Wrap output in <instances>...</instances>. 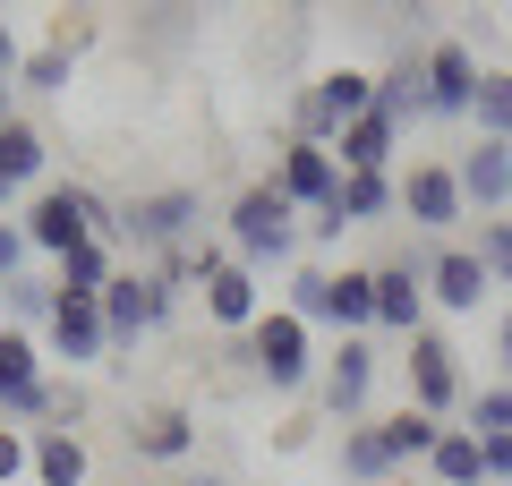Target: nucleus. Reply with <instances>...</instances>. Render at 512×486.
<instances>
[{
  "mask_svg": "<svg viewBox=\"0 0 512 486\" xmlns=\"http://www.w3.org/2000/svg\"><path fill=\"white\" fill-rule=\"evenodd\" d=\"M376 111H384L393 128L427 120V52H410V43H402V60H393V69L376 77Z\"/></svg>",
  "mask_w": 512,
  "mask_h": 486,
  "instance_id": "obj_17",
  "label": "nucleus"
},
{
  "mask_svg": "<svg viewBox=\"0 0 512 486\" xmlns=\"http://www.w3.org/2000/svg\"><path fill=\"white\" fill-rule=\"evenodd\" d=\"M69 77H77V52H69V43H43V52H26L18 86L26 94H69Z\"/></svg>",
  "mask_w": 512,
  "mask_h": 486,
  "instance_id": "obj_31",
  "label": "nucleus"
},
{
  "mask_svg": "<svg viewBox=\"0 0 512 486\" xmlns=\"http://www.w3.org/2000/svg\"><path fill=\"white\" fill-rule=\"evenodd\" d=\"M35 486H86V444H77V427H35Z\"/></svg>",
  "mask_w": 512,
  "mask_h": 486,
  "instance_id": "obj_23",
  "label": "nucleus"
},
{
  "mask_svg": "<svg viewBox=\"0 0 512 486\" xmlns=\"http://www.w3.org/2000/svg\"><path fill=\"white\" fill-rule=\"evenodd\" d=\"M26 256H35L26 222H9V214H0V282H18V273H26Z\"/></svg>",
  "mask_w": 512,
  "mask_h": 486,
  "instance_id": "obj_34",
  "label": "nucleus"
},
{
  "mask_svg": "<svg viewBox=\"0 0 512 486\" xmlns=\"http://www.w3.org/2000/svg\"><path fill=\"white\" fill-rule=\"evenodd\" d=\"M478 60H470V43H427V120H470V103H478Z\"/></svg>",
  "mask_w": 512,
  "mask_h": 486,
  "instance_id": "obj_12",
  "label": "nucleus"
},
{
  "mask_svg": "<svg viewBox=\"0 0 512 486\" xmlns=\"http://www.w3.org/2000/svg\"><path fill=\"white\" fill-rule=\"evenodd\" d=\"M487 265H478V248H436L427 256V307H444V316H478V299H487Z\"/></svg>",
  "mask_w": 512,
  "mask_h": 486,
  "instance_id": "obj_14",
  "label": "nucleus"
},
{
  "mask_svg": "<svg viewBox=\"0 0 512 486\" xmlns=\"http://www.w3.org/2000/svg\"><path fill=\"white\" fill-rule=\"evenodd\" d=\"M376 342L367 333H342V342L325 350V418L333 427H359L367 418V393H376Z\"/></svg>",
  "mask_w": 512,
  "mask_h": 486,
  "instance_id": "obj_8",
  "label": "nucleus"
},
{
  "mask_svg": "<svg viewBox=\"0 0 512 486\" xmlns=\"http://www.w3.org/2000/svg\"><path fill=\"white\" fill-rule=\"evenodd\" d=\"M342 214L350 222H393L402 214V180L393 171H342Z\"/></svg>",
  "mask_w": 512,
  "mask_h": 486,
  "instance_id": "obj_24",
  "label": "nucleus"
},
{
  "mask_svg": "<svg viewBox=\"0 0 512 486\" xmlns=\"http://www.w3.org/2000/svg\"><path fill=\"white\" fill-rule=\"evenodd\" d=\"M470 435H512V384L470 393Z\"/></svg>",
  "mask_w": 512,
  "mask_h": 486,
  "instance_id": "obj_33",
  "label": "nucleus"
},
{
  "mask_svg": "<svg viewBox=\"0 0 512 486\" xmlns=\"http://www.w3.org/2000/svg\"><path fill=\"white\" fill-rule=\"evenodd\" d=\"M248 367H256V384L299 393V384H316V333L291 316V307H265V316L248 324Z\"/></svg>",
  "mask_w": 512,
  "mask_h": 486,
  "instance_id": "obj_3",
  "label": "nucleus"
},
{
  "mask_svg": "<svg viewBox=\"0 0 512 486\" xmlns=\"http://www.w3.org/2000/svg\"><path fill=\"white\" fill-rule=\"evenodd\" d=\"M393 154H402V128L384 120V111H367V120H350L333 137V162L342 171H393Z\"/></svg>",
  "mask_w": 512,
  "mask_h": 486,
  "instance_id": "obj_18",
  "label": "nucleus"
},
{
  "mask_svg": "<svg viewBox=\"0 0 512 486\" xmlns=\"http://www.w3.org/2000/svg\"><path fill=\"white\" fill-rule=\"evenodd\" d=\"M470 248H478V265H487V282H495V290H512V214H487Z\"/></svg>",
  "mask_w": 512,
  "mask_h": 486,
  "instance_id": "obj_32",
  "label": "nucleus"
},
{
  "mask_svg": "<svg viewBox=\"0 0 512 486\" xmlns=\"http://www.w3.org/2000/svg\"><path fill=\"white\" fill-rule=\"evenodd\" d=\"M205 316H214L222 333H248V324L265 316V290H256V273L239 265V256L222 273H205Z\"/></svg>",
  "mask_w": 512,
  "mask_h": 486,
  "instance_id": "obj_16",
  "label": "nucleus"
},
{
  "mask_svg": "<svg viewBox=\"0 0 512 486\" xmlns=\"http://www.w3.org/2000/svg\"><path fill=\"white\" fill-rule=\"evenodd\" d=\"M0 307H9V324H18V333H43V324H52V307H60V290L35 282V273H18V282H0Z\"/></svg>",
  "mask_w": 512,
  "mask_h": 486,
  "instance_id": "obj_29",
  "label": "nucleus"
},
{
  "mask_svg": "<svg viewBox=\"0 0 512 486\" xmlns=\"http://www.w3.org/2000/svg\"><path fill=\"white\" fill-rule=\"evenodd\" d=\"M26 469H35V435L0 427V486H9V478H26Z\"/></svg>",
  "mask_w": 512,
  "mask_h": 486,
  "instance_id": "obj_36",
  "label": "nucleus"
},
{
  "mask_svg": "<svg viewBox=\"0 0 512 486\" xmlns=\"http://www.w3.org/2000/svg\"><path fill=\"white\" fill-rule=\"evenodd\" d=\"M111 273H120L111 239H86V248H69V256L52 265V290H60V299H103V290H111Z\"/></svg>",
  "mask_w": 512,
  "mask_h": 486,
  "instance_id": "obj_20",
  "label": "nucleus"
},
{
  "mask_svg": "<svg viewBox=\"0 0 512 486\" xmlns=\"http://www.w3.org/2000/svg\"><path fill=\"white\" fill-rule=\"evenodd\" d=\"M470 128H478V137H504V145H512V69H487V77H478Z\"/></svg>",
  "mask_w": 512,
  "mask_h": 486,
  "instance_id": "obj_30",
  "label": "nucleus"
},
{
  "mask_svg": "<svg viewBox=\"0 0 512 486\" xmlns=\"http://www.w3.org/2000/svg\"><path fill=\"white\" fill-rule=\"evenodd\" d=\"M427 256L436 248H410L393 265H376V333H427Z\"/></svg>",
  "mask_w": 512,
  "mask_h": 486,
  "instance_id": "obj_9",
  "label": "nucleus"
},
{
  "mask_svg": "<svg viewBox=\"0 0 512 486\" xmlns=\"http://www.w3.org/2000/svg\"><path fill=\"white\" fill-rule=\"evenodd\" d=\"M367 111H376V77H367V69H325V77L291 103V137L333 145L350 120H367Z\"/></svg>",
  "mask_w": 512,
  "mask_h": 486,
  "instance_id": "obj_4",
  "label": "nucleus"
},
{
  "mask_svg": "<svg viewBox=\"0 0 512 486\" xmlns=\"http://www.w3.org/2000/svg\"><path fill=\"white\" fill-rule=\"evenodd\" d=\"M26 239H35V256H69V248H86V239H120V214H111L94 188H77V180H52V188H35V205H26Z\"/></svg>",
  "mask_w": 512,
  "mask_h": 486,
  "instance_id": "obj_2",
  "label": "nucleus"
},
{
  "mask_svg": "<svg viewBox=\"0 0 512 486\" xmlns=\"http://www.w3.org/2000/svg\"><path fill=\"white\" fill-rule=\"evenodd\" d=\"M495 367H504V384H512V307L495 316Z\"/></svg>",
  "mask_w": 512,
  "mask_h": 486,
  "instance_id": "obj_39",
  "label": "nucleus"
},
{
  "mask_svg": "<svg viewBox=\"0 0 512 486\" xmlns=\"http://www.w3.org/2000/svg\"><path fill=\"white\" fill-rule=\"evenodd\" d=\"M18 69H26V52H18V35L0 26V120H18V111H9V94H18Z\"/></svg>",
  "mask_w": 512,
  "mask_h": 486,
  "instance_id": "obj_37",
  "label": "nucleus"
},
{
  "mask_svg": "<svg viewBox=\"0 0 512 486\" xmlns=\"http://www.w3.org/2000/svg\"><path fill=\"white\" fill-rule=\"evenodd\" d=\"M222 239H231V256L248 273H274V265H291V256L308 248V214H299L274 180H256V188L231 197V231H222Z\"/></svg>",
  "mask_w": 512,
  "mask_h": 486,
  "instance_id": "obj_1",
  "label": "nucleus"
},
{
  "mask_svg": "<svg viewBox=\"0 0 512 486\" xmlns=\"http://www.w3.org/2000/svg\"><path fill=\"white\" fill-rule=\"evenodd\" d=\"M43 342H52V359H69V367H94V359H111L103 299H60V307H52V324H43Z\"/></svg>",
  "mask_w": 512,
  "mask_h": 486,
  "instance_id": "obj_15",
  "label": "nucleus"
},
{
  "mask_svg": "<svg viewBox=\"0 0 512 486\" xmlns=\"http://www.w3.org/2000/svg\"><path fill=\"white\" fill-rule=\"evenodd\" d=\"M128 452H137V461H188V452H197V418H188V410L128 418Z\"/></svg>",
  "mask_w": 512,
  "mask_h": 486,
  "instance_id": "obj_19",
  "label": "nucleus"
},
{
  "mask_svg": "<svg viewBox=\"0 0 512 486\" xmlns=\"http://www.w3.org/2000/svg\"><path fill=\"white\" fill-rule=\"evenodd\" d=\"M393 469H402V461H393V444H384V418H376V427H367V418L342 427V478L350 486H384Z\"/></svg>",
  "mask_w": 512,
  "mask_h": 486,
  "instance_id": "obj_22",
  "label": "nucleus"
},
{
  "mask_svg": "<svg viewBox=\"0 0 512 486\" xmlns=\"http://www.w3.org/2000/svg\"><path fill=\"white\" fill-rule=\"evenodd\" d=\"M478 461H487V478H512V435H478Z\"/></svg>",
  "mask_w": 512,
  "mask_h": 486,
  "instance_id": "obj_38",
  "label": "nucleus"
},
{
  "mask_svg": "<svg viewBox=\"0 0 512 486\" xmlns=\"http://www.w3.org/2000/svg\"><path fill=\"white\" fill-rule=\"evenodd\" d=\"M384 444H393V461H427V452L444 444V418H427V410H410V401H402V410L384 418Z\"/></svg>",
  "mask_w": 512,
  "mask_h": 486,
  "instance_id": "obj_28",
  "label": "nucleus"
},
{
  "mask_svg": "<svg viewBox=\"0 0 512 486\" xmlns=\"http://www.w3.org/2000/svg\"><path fill=\"white\" fill-rule=\"evenodd\" d=\"M402 376H410V410H427V418H453V410H461V350L444 342L436 324H427V333H410Z\"/></svg>",
  "mask_w": 512,
  "mask_h": 486,
  "instance_id": "obj_7",
  "label": "nucleus"
},
{
  "mask_svg": "<svg viewBox=\"0 0 512 486\" xmlns=\"http://www.w3.org/2000/svg\"><path fill=\"white\" fill-rule=\"evenodd\" d=\"M274 188L299 205V214L333 205V197H342V162H333V145H308V137H291V145H282V162H274Z\"/></svg>",
  "mask_w": 512,
  "mask_h": 486,
  "instance_id": "obj_11",
  "label": "nucleus"
},
{
  "mask_svg": "<svg viewBox=\"0 0 512 486\" xmlns=\"http://www.w3.org/2000/svg\"><path fill=\"white\" fill-rule=\"evenodd\" d=\"M453 180H461V197H470L478 222H487V214H512V145H504V137H478L470 154L453 162Z\"/></svg>",
  "mask_w": 512,
  "mask_h": 486,
  "instance_id": "obj_13",
  "label": "nucleus"
},
{
  "mask_svg": "<svg viewBox=\"0 0 512 486\" xmlns=\"http://www.w3.org/2000/svg\"><path fill=\"white\" fill-rule=\"evenodd\" d=\"M342 231H359V222L342 214V197H333V205H316V214H308V248H342Z\"/></svg>",
  "mask_w": 512,
  "mask_h": 486,
  "instance_id": "obj_35",
  "label": "nucleus"
},
{
  "mask_svg": "<svg viewBox=\"0 0 512 486\" xmlns=\"http://www.w3.org/2000/svg\"><path fill=\"white\" fill-rule=\"evenodd\" d=\"M43 162H52V145L35 120H0V188H35Z\"/></svg>",
  "mask_w": 512,
  "mask_h": 486,
  "instance_id": "obj_21",
  "label": "nucleus"
},
{
  "mask_svg": "<svg viewBox=\"0 0 512 486\" xmlns=\"http://www.w3.org/2000/svg\"><path fill=\"white\" fill-rule=\"evenodd\" d=\"M197 222H205L197 188H146V197L120 205V239H128V248H154V256L197 248Z\"/></svg>",
  "mask_w": 512,
  "mask_h": 486,
  "instance_id": "obj_5",
  "label": "nucleus"
},
{
  "mask_svg": "<svg viewBox=\"0 0 512 486\" xmlns=\"http://www.w3.org/2000/svg\"><path fill=\"white\" fill-rule=\"evenodd\" d=\"M9 197H18V188H0V214H9Z\"/></svg>",
  "mask_w": 512,
  "mask_h": 486,
  "instance_id": "obj_40",
  "label": "nucleus"
},
{
  "mask_svg": "<svg viewBox=\"0 0 512 486\" xmlns=\"http://www.w3.org/2000/svg\"><path fill=\"white\" fill-rule=\"evenodd\" d=\"M333 333H376V273H333Z\"/></svg>",
  "mask_w": 512,
  "mask_h": 486,
  "instance_id": "obj_26",
  "label": "nucleus"
},
{
  "mask_svg": "<svg viewBox=\"0 0 512 486\" xmlns=\"http://www.w3.org/2000/svg\"><path fill=\"white\" fill-rule=\"evenodd\" d=\"M0 427H9V418H0Z\"/></svg>",
  "mask_w": 512,
  "mask_h": 486,
  "instance_id": "obj_42",
  "label": "nucleus"
},
{
  "mask_svg": "<svg viewBox=\"0 0 512 486\" xmlns=\"http://www.w3.org/2000/svg\"><path fill=\"white\" fill-rule=\"evenodd\" d=\"M402 222L410 231H453V222H470V197H461L453 162H410L402 171Z\"/></svg>",
  "mask_w": 512,
  "mask_h": 486,
  "instance_id": "obj_10",
  "label": "nucleus"
},
{
  "mask_svg": "<svg viewBox=\"0 0 512 486\" xmlns=\"http://www.w3.org/2000/svg\"><path fill=\"white\" fill-rule=\"evenodd\" d=\"M171 307H180V290H171L154 265L111 273V290H103V333H111V350H137V333L171 324Z\"/></svg>",
  "mask_w": 512,
  "mask_h": 486,
  "instance_id": "obj_6",
  "label": "nucleus"
},
{
  "mask_svg": "<svg viewBox=\"0 0 512 486\" xmlns=\"http://www.w3.org/2000/svg\"><path fill=\"white\" fill-rule=\"evenodd\" d=\"M282 307H291L308 333H316V324H333V273H325V265H291V282H282Z\"/></svg>",
  "mask_w": 512,
  "mask_h": 486,
  "instance_id": "obj_27",
  "label": "nucleus"
},
{
  "mask_svg": "<svg viewBox=\"0 0 512 486\" xmlns=\"http://www.w3.org/2000/svg\"><path fill=\"white\" fill-rule=\"evenodd\" d=\"M188 486H222V478H188Z\"/></svg>",
  "mask_w": 512,
  "mask_h": 486,
  "instance_id": "obj_41",
  "label": "nucleus"
},
{
  "mask_svg": "<svg viewBox=\"0 0 512 486\" xmlns=\"http://www.w3.org/2000/svg\"><path fill=\"white\" fill-rule=\"evenodd\" d=\"M427 478H436V486H487V461H478V435H470V427H444V444L427 452Z\"/></svg>",
  "mask_w": 512,
  "mask_h": 486,
  "instance_id": "obj_25",
  "label": "nucleus"
}]
</instances>
